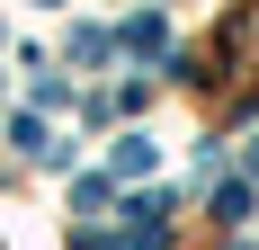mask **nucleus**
<instances>
[{
	"label": "nucleus",
	"mask_w": 259,
	"mask_h": 250,
	"mask_svg": "<svg viewBox=\"0 0 259 250\" xmlns=\"http://www.w3.org/2000/svg\"><path fill=\"white\" fill-rule=\"evenodd\" d=\"M250 170H259V152H250Z\"/></svg>",
	"instance_id": "nucleus-2"
},
{
	"label": "nucleus",
	"mask_w": 259,
	"mask_h": 250,
	"mask_svg": "<svg viewBox=\"0 0 259 250\" xmlns=\"http://www.w3.org/2000/svg\"><path fill=\"white\" fill-rule=\"evenodd\" d=\"M125 45H134V54H161L170 36H161V18H134V27H125Z\"/></svg>",
	"instance_id": "nucleus-1"
}]
</instances>
